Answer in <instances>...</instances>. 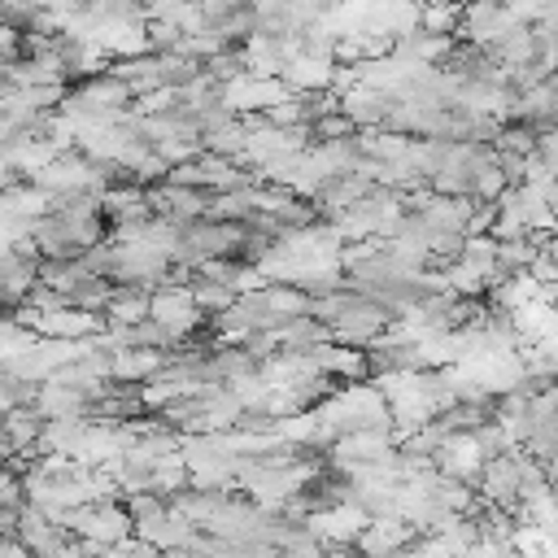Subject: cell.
<instances>
[{
	"label": "cell",
	"instance_id": "obj_1",
	"mask_svg": "<svg viewBox=\"0 0 558 558\" xmlns=\"http://www.w3.org/2000/svg\"><path fill=\"white\" fill-rule=\"evenodd\" d=\"M61 523H65L70 536L83 541L92 554L113 549V545H122V541L135 536V532H131V519H126V510H122V497H96V501H83V506H74Z\"/></svg>",
	"mask_w": 558,
	"mask_h": 558
},
{
	"label": "cell",
	"instance_id": "obj_2",
	"mask_svg": "<svg viewBox=\"0 0 558 558\" xmlns=\"http://www.w3.org/2000/svg\"><path fill=\"white\" fill-rule=\"evenodd\" d=\"M13 541H17L31 558H44V554H52L57 545L70 541V527H65L61 519H52L48 510H39V506H22L17 519H13Z\"/></svg>",
	"mask_w": 558,
	"mask_h": 558
},
{
	"label": "cell",
	"instance_id": "obj_4",
	"mask_svg": "<svg viewBox=\"0 0 558 558\" xmlns=\"http://www.w3.org/2000/svg\"><path fill=\"white\" fill-rule=\"evenodd\" d=\"M0 558H31L13 536H0Z\"/></svg>",
	"mask_w": 558,
	"mask_h": 558
},
{
	"label": "cell",
	"instance_id": "obj_3",
	"mask_svg": "<svg viewBox=\"0 0 558 558\" xmlns=\"http://www.w3.org/2000/svg\"><path fill=\"white\" fill-rule=\"evenodd\" d=\"M44 414L35 405H17L9 414H0V432L13 449V458H35V445H39V432H44Z\"/></svg>",
	"mask_w": 558,
	"mask_h": 558
},
{
	"label": "cell",
	"instance_id": "obj_5",
	"mask_svg": "<svg viewBox=\"0 0 558 558\" xmlns=\"http://www.w3.org/2000/svg\"><path fill=\"white\" fill-rule=\"evenodd\" d=\"M13 519H17V510L0 506V536H13Z\"/></svg>",
	"mask_w": 558,
	"mask_h": 558
},
{
	"label": "cell",
	"instance_id": "obj_6",
	"mask_svg": "<svg viewBox=\"0 0 558 558\" xmlns=\"http://www.w3.org/2000/svg\"><path fill=\"white\" fill-rule=\"evenodd\" d=\"M9 318H13V314H9V310H0V323H9Z\"/></svg>",
	"mask_w": 558,
	"mask_h": 558
}]
</instances>
